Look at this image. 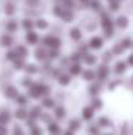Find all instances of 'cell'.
<instances>
[{
    "mask_svg": "<svg viewBox=\"0 0 133 135\" xmlns=\"http://www.w3.org/2000/svg\"><path fill=\"white\" fill-rule=\"evenodd\" d=\"M16 53H17V57H20V59H24V57L29 55V50H27L26 46H23V45H19L17 47H16Z\"/></svg>",
    "mask_w": 133,
    "mask_h": 135,
    "instance_id": "cell-24",
    "label": "cell"
},
{
    "mask_svg": "<svg viewBox=\"0 0 133 135\" xmlns=\"http://www.w3.org/2000/svg\"><path fill=\"white\" fill-rule=\"evenodd\" d=\"M47 131H49L50 135H62V129H60L59 124H56V122H50L49 125H47Z\"/></svg>",
    "mask_w": 133,
    "mask_h": 135,
    "instance_id": "cell-14",
    "label": "cell"
},
{
    "mask_svg": "<svg viewBox=\"0 0 133 135\" xmlns=\"http://www.w3.org/2000/svg\"><path fill=\"white\" fill-rule=\"evenodd\" d=\"M10 114H9L7 111H2L0 112V125H3V127H6V125L10 122Z\"/></svg>",
    "mask_w": 133,
    "mask_h": 135,
    "instance_id": "cell-27",
    "label": "cell"
},
{
    "mask_svg": "<svg viewBox=\"0 0 133 135\" xmlns=\"http://www.w3.org/2000/svg\"><path fill=\"white\" fill-rule=\"evenodd\" d=\"M89 95L92 96V98H94V96H99L100 91H102V85H100V82H92L90 85H89Z\"/></svg>",
    "mask_w": 133,
    "mask_h": 135,
    "instance_id": "cell-6",
    "label": "cell"
},
{
    "mask_svg": "<svg viewBox=\"0 0 133 135\" xmlns=\"http://www.w3.org/2000/svg\"><path fill=\"white\" fill-rule=\"evenodd\" d=\"M56 3H63V0H56Z\"/></svg>",
    "mask_w": 133,
    "mask_h": 135,
    "instance_id": "cell-62",
    "label": "cell"
},
{
    "mask_svg": "<svg viewBox=\"0 0 133 135\" xmlns=\"http://www.w3.org/2000/svg\"><path fill=\"white\" fill-rule=\"evenodd\" d=\"M94 112H96V111H94L90 105H87V107H84L83 109H82V118H83L84 121L89 122V121H92L94 118Z\"/></svg>",
    "mask_w": 133,
    "mask_h": 135,
    "instance_id": "cell-8",
    "label": "cell"
},
{
    "mask_svg": "<svg viewBox=\"0 0 133 135\" xmlns=\"http://www.w3.org/2000/svg\"><path fill=\"white\" fill-rule=\"evenodd\" d=\"M82 78H83V81L86 82H94L96 81V72H94L93 69H84L83 72H82Z\"/></svg>",
    "mask_w": 133,
    "mask_h": 135,
    "instance_id": "cell-11",
    "label": "cell"
},
{
    "mask_svg": "<svg viewBox=\"0 0 133 135\" xmlns=\"http://www.w3.org/2000/svg\"><path fill=\"white\" fill-rule=\"evenodd\" d=\"M22 85H23V86H26V88H30V86L33 85V81H31L30 78H24L23 81H22Z\"/></svg>",
    "mask_w": 133,
    "mask_h": 135,
    "instance_id": "cell-51",
    "label": "cell"
},
{
    "mask_svg": "<svg viewBox=\"0 0 133 135\" xmlns=\"http://www.w3.org/2000/svg\"><path fill=\"white\" fill-rule=\"evenodd\" d=\"M27 127H29V128L36 127V119H31V118H27Z\"/></svg>",
    "mask_w": 133,
    "mask_h": 135,
    "instance_id": "cell-56",
    "label": "cell"
},
{
    "mask_svg": "<svg viewBox=\"0 0 133 135\" xmlns=\"http://www.w3.org/2000/svg\"><path fill=\"white\" fill-rule=\"evenodd\" d=\"M102 135H113V134H102Z\"/></svg>",
    "mask_w": 133,
    "mask_h": 135,
    "instance_id": "cell-63",
    "label": "cell"
},
{
    "mask_svg": "<svg viewBox=\"0 0 133 135\" xmlns=\"http://www.w3.org/2000/svg\"><path fill=\"white\" fill-rule=\"evenodd\" d=\"M110 50H112L113 56H120V55L125 53V49H123V46L120 45V42H119V43H115V45H113V47H112Z\"/></svg>",
    "mask_w": 133,
    "mask_h": 135,
    "instance_id": "cell-30",
    "label": "cell"
},
{
    "mask_svg": "<svg viewBox=\"0 0 133 135\" xmlns=\"http://www.w3.org/2000/svg\"><path fill=\"white\" fill-rule=\"evenodd\" d=\"M113 59V53H112V50H106V52L103 53V57H102V60H103V63H106V65H109V62Z\"/></svg>",
    "mask_w": 133,
    "mask_h": 135,
    "instance_id": "cell-42",
    "label": "cell"
},
{
    "mask_svg": "<svg viewBox=\"0 0 133 135\" xmlns=\"http://www.w3.org/2000/svg\"><path fill=\"white\" fill-rule=\"evenodd\" d=\"M29 96L30 98H34V99H39L40 96V89H39V83H33V85L29 88Z\"/></svg>",
    "mask_w": 133,
    "mask_h": 135,
    "instance_id": "cell-15",
    "label": "cell"
},
{
    "mask_svg": "<svg viewBox=\"0 0 133 135\" xmlns=\"http://www.w3.org/2000/svg\"><path fill=\"white\" fill-rule=\"evenodd\" d=\"M42 43L44 47H50V49H59L60 45H62V40L57 36H53V35H49V36H44L42 39Z\"/></svg>",
    "mask_w": 133,
    "mask_h": 135,
    "instance_id": "cell-3",
    "label": "cell"
},
{
    "mask_svg": "<svg viewBox=\"0 0 133 135\" xmlns=\"http://www.w3.org/2000/svg\"><path fill=\"white\" fill-rule=\"evenodd\" d=\"M82 30L79 27H73V29H70V39L72 40H75V42H80L82 40Z\"/></svg>",
    "mask_w": 133,
    "mask_h": 135,
    "instance_id": "cell-21",
    "label": "cell"
},
{
    "mask_svg": "<svg viewBox=\"0 0 133 135\" xmlns=\"http://www.w3.org/2000/svg\"><path fill=\"white\" fill-rule=\"evenodd\" d=\"M127 63L125 62V60H118V62L115 63V66H113V72H115V75H123V73L127 70Z\"/></svg>",
    "mask_w": 133,
    "mask_h": 135,
    "instance_id": "cell-5",
    "label": "cell"
},
{
    "mask_svg": "<svg viewBox=\"0 0 133 135\" xmlns=\"http://www.w3.org/2000/svg\"><path fill=\"white\" fill-rule=\"evenodd\" d=\"M6 29H7V32H16L17 30V22L16 20H9L7 22V25H6Z\"/></svg>",
    "mask_w": 133,
    "mask_h": 135,
    "instance_id": "cell-41",
    "label": "cell"
},
{
    "mask_svg": "<svg viewBox=\"0 0 133 135\" xmlns=\"http://www.w3.org/2000/svg\"><path fill=\"white\" fill-rule=\"evenodd\" d=\"M37 66L33 65V63H27L26 66H24V72L27 73V75H34V73H37Z\"/></svg>",
    "mask_w": 133,
    "mask_h": 135,
    "instance_id": "cell-36",
    "label": "cell"
},
{
    "mask_svg": "<svg viewBox=\"0 0 133 135\" xmlns=\"http://www.w3.org/2000/svg\"><path fill=\"white\" fill-rule=\"evenodd\" d=\"M120 45L123 46V49L125 50H129V49H133V39L129 36L123 37L122 40H120Z\"/></svg>",
    "mask_w": 133,
    "mask_h": 135,
    "instance_id": "cell-26",
    "label": "cell"
},
{
    "mask_svg": "<svg viewBox=\"0 0 133 135\" xmlns=\"http://www.w3.org/2000/svg\"><path fill=\"white\" fill-rule=\"evenodd\" d=\"M30 135H42V129H40L39 127L30 128Z\"/></svg>",
    "mask_w": 133,
    "mask_h": 135,
    "instance_id": "cell-52",
    "label": "cell"
},
{
    "mask_svg": "<svg viewBox=\"0 0 133 135\" xmlns=\"http://www.w3.org/2000/svg\"><path fill=\"white\" fill-rule=\"evenodd\" d=\"M70 81H72V76L69 75V73H62V75L57 78V82L62 86H67L69 83H70Z\"/></svg>",
    "mask_w": 133,
    "mask_h": 135,
    "instance_id": "cell-25",
    "label": "cell"
},
{
    "mask_svg": "<svg viewBox=\"0 0 133 135\" xmlns=\"http://www.w3.org/2000/svg\"><path fill=\"white\" fill-rule=\"evenodd\" d=\"M4 95H6V98H9V99H16L19 96V92L14 86H7L6 91H4Z\"/></svg>",
    "mask_w": 133,
    "mask_h": 135,
    "instance_id": "cell-20",
    "label": "cell"
},
{
    "mask_svg": "<svg viewBox=\"0 0 133 135\" xmlns=\"http://www.w3.org/2000/svg\"><path fill=\"white\" fill-rule=\"evenodd\" d=\"M87 45L92 50H100L104 45V40H103L102 36H92Z\"/></svg>",
    "mask_w": 133,
    "mask_h": 135,
    "instance_id": "cell-4",
    "label": "cell"
},
{
    "mask_svg": "<svg viewBox=\"0 0 133 135\" xmlns=\"http://www.w3.org/2000/svg\"><path fill=\"white\" fill-rule=\"evenodd\" d=\"M69 59H70V63H80V60L83 59V56H82L79 52H73L69 56Z\"/></svg>",
    "mask_w": 133,
    "mask_h": 135,
    "instance_id": "cell-38",
    "label": "cell"
},
{
    "mask_svg": "<svg viewBox=\"0 0 133 135\" xmlns=\"http://www.w3.org/2000/svg\"><path fill=\"white\" fill-rule=\"evenodd\" d=\"M82 60H83V63L86 66H89V68L97 65V56H96V55H93V53H86Z\"/></svg>",
    "mask_w": 133,
    "mask_h": 135,
    "instance_id": "cell-9",
    "label": "cell"
},
{
    "mask_svg": "<svg viewBox=\"0 0 133 135\" xmlns=\"http://www.w3.org/2000/svg\"><path fill=\"white\" fill-rule=\"evenodd\" d=\"M79 2H80L82 3V4H90V2H92V0H79Z\"/></svg>",
    "mask_w": 133,
    "mask_h": 135,
    "instance_id": "cell-59",
    "label": "cell"
},
{
    "mask_svg": "<svg viewBox=\"0 0 133 135\" xmlns=\"http://www.w3.org/2000/svg\"><path fill=\"white\" fill-rule=\"evenodd\" d=\"M27 3H30V4H33V3H37V0H27Z\"/></svg>",
    "mask_w": 133,
    "mask_h": 135,
    "instance_id": "cell-60",
    "label": "cell"
},
{
    "mask_svg": "<svg viewBox=\"0 0 133 135\" xmlns=\"http://www.w3.org/2000/svg\"><path fill=\"white\" fill-rule=\"evenodd\" d=\"M96 124H97V127H99L100 129H104V128L112 127V119H110L109 117H104V115H102V117L97 118Z\"/></svg>",
    "mask_w": 133,
    "mask_h": 135,
    "instance_id": "cell-10",
    "label": "cell"
},
{
    "mask_svg": "<svg viewBox=\"0 0 133 135\" xmlns=\"http://www.w3.org/2000/svg\"><path fill=\"white\" fill-rule=\"evenodd\" d=\"M13 135H24V132L19 125H14L13 127Z\"/></svg>",
    "mask_w": 133,
    "mask_h": 135,
    "instance_id": "cell-50",
    "label": "cell"
},
{
    "mask_svg": "<svg viewBox=\"0 0 133 135\" xmlns=\"http://www.w3.org/2000/svg\"><path fill=\"white\" fill-rule=\"evenodd\" d=\"M60 19H62L65 23H70V22H73V19H75L73 10H70V9H65V12H63V15H62Z\"/></svg>",
    "mask_w": 133,
    "mask_h": 135,
    "instance_id": "cell-17",
    "label": "cell"
},
{
    "mask_svg": "<svg viewBox=\"0 0 133 135\" xmlns=\"http://www.w3.org/2000/svg\"><path fill=\"white\" fill-rule=\"evenodd\" d=\"M120 2H122V0H120Z\"/></svg>",
    "mask_w": 133,
    "mask_h": 135,
    "instance_id": "cell-64",
    "label": "cell"
},
{
    "mask_svg": "<svg viewBox=\"0 0 133 135\" xmlns=\"http://www.w3.org/2000/svg\"><path fill=\"white\" fill-rule=\"evenodd\" d=\"M16 101H17V104L20 105L22 108H24L27 105V102H29V98H27V96H24V95H19L17 98H16Z\"/></svg>",
    "mask_w": 133,
    "mask_h": 135,
    "instance_id": "cell-40",
    "label": "cell"
},
{
    "mask_svg": "<svg viewBox=\"0 0 133 135\" xmlns=\"http://www.w3.org/2000/svg\"><path fill=\"white\" fill-rule=\"evenodd\" d=\"M13 37L10 36V35H3L2 36V39H0V43H2V46H6V47H9V46H12L13 45Z\"/></svg>",
    "mask_w": 133,
    "mask_h": 135,
    "instance_id": "cell-29",
    "label": "cell"
},
{
    "mask_svg": "<svg viewBox=\"0 0 133 135\" xmlns=\"http://www.w3.org/2000/svg\"><path fill=\"white\" fill-rule=\"evenodd\" d=\"M6 59H7V60H12V62H14L16 59H19L16 50H9V52L6 53Z\"/></svg>",
    "mask_w": 133,
    "mask_h": 135,
    "instance_id": "cell-47",
    "label": "cell"
},
{
    "mask_svg": "<svg viewBox=\"0 0 133 135\" xmlns=\"http://www.w3.org/2000/svg\"><path fill=\"white\" fill-rule=\"evenodd\" d=\"M107 2V7L110 12H119L120 10V0H106Z\"/></svg>",
    "mask_w": 133,
    "mask_h": 135,
    "instance_id": "cell-22",
    "label": "cell"
},
{
    "mask_svg": "<svg viewBox=\"0 0 133 135\" xmlns=\"http://www.w3.org/2000/svg\"><path fill=\"white\" fill-rule=\"evenodd\" d=\"M14 117L17 118V119H27L29 118V114H27V111L24 108H19L17 111H16V114H14Z\"/></svg>",
    "mask_w": 133,
    "mask_h": 135,
    "instance_id": "cell-33",
    "label": "cell"
},
{
    "mask_svg": "<svg viewBox=\"0 0 133 135\" xmlns=\"http://www.w3.org/2000/svg\"><path fill=\"white\" fill-rule=\"evenodd\" d=\"M62 6L65 9H70V10H73L75 6H76V2H75V0H63Z\"/></svg>",
    "mask_w": 133,
    "mask_h": 135,
    "instance_id": "cell-44",
    "label": "cell"
},
{
    "mask_svg": "<svg viewBox=\"0 0 133 135\" xmlns=\"http://www.w3.org/2000/svg\"><path fill=\"white\" fill-rule=\"evenodd\" d=\"M40 118H42V121H43V122H46L47 125H49L50 122H52V118H50V115H47V114H42V117H40Z\"/></svg>",
    "mask_w": 133,
    "mask_h": 135,
    "instance_id": "cell-53",
    "label": "cell"
},
{
    "mask_svg": "<svg viewBox=\"0 0 133 135\" xmlns=\"http://www.w3.org/2000/svg\"><path fill=\"white\" fill-rule=\"evenodd\" d=\"M100 26H102V29H103L104 37H107V39L113 37L116 26H115V20L110 17L109 10H103L102 13H100Z\"/></svg>",
    "mask_w": 133,
    "mask_h": 135,
    "instance_id": "cell-1",
    "label": "cell"
},
{
    "mask_svg": "<svg viewBox=\"0 0 133 135\" xmlns=\"http://www.w3.org/2000/svg\"><path fill=\"white\" fill-rule=\"evenodd\" d=\"M24 66H26V63H24V59H16L14 60V69H24Z\"/></svg>",
    "mask_w": 133,
    "mask_h": 135,
    "instance_id": "cell-48",
    "label": "cell"
},
{
    "mask_svg": "<svg viewBox=\"0 0 133 135\" xmlns=\"http://www.w3.org/2000/svg\"><path fill=\"white\" fill-rule=\"evenodd\" d=\"M87 132H89V135H102L100 134V128L97 127V124H89Z\"/></svg>",
    "mask_w": 133,
    "mask_h": 135,
    "instance_id": "cell-34",
    "label": "cell"
},
{
    "mask_svg": "<svg viewBox=\"0 0 133 135\" xmlns=\"http://www.w3.org/2000/svg\"><path fill=\"white\" fill-rule=\"evenodd\" d=\"M126 63H127L129 68H133V52L127 56V59H126Z\"/></svg>",
    "mask_w": 133,
    "mask_h": 135,
    "instance_id": "cell-55",
    "label": "cell"
},
{
    "mask_svg": "<svg viewBox=\"0 0 133 135\" xmlns=\"http://www.w3.org/2000/svg\"><path fill=\"white\" fill-rule=\"evenodd\" d=\"M96 72V79L99 82H104V81H109V76H110V68L106 63H102V65L97 66V69L94 70Z\"/></svg>",
    "mask_w": 133,
    "mask_h": 135,
    "instance_id": "cell-2",
    "label": "cell"
},
{
    "mask_svg": "<svg viewBox=\"0 0 133 135\" xmlns=\"http://www.w3.org/2000/svg\"><path fill=\"white\" fill-rule=\"evenodd\" d=\"M80 128H82V122H80V119H77V118H73V119L69 121L67 129H70V131H73V132H76V131H79Z\"/></svg>",
    "mask_w": 133,
    "mask_h": 135,
    "instance_id": "cell-18",
    "label": "cell"
},
{
    "mask_svg": "<svg viewBox=\"0 0 133 135\" xmlns=\"http://www.w3.org/2000/svg\"><path fill=\"white\" fill-rule=\"evenodd\" d=\"M63 12H65V7L60 6V4H56L55 7H53V15H55L56 17H62Z\"/></svg>",
    "mask_w": 133,
    "mask_h": 135,
    "instance_id": "cell-43",
    "label": "cell"
},
{
    "mask_svg": "<svg viewBox=\"0 0 133 135\" xmlns=\"http://www.w3.org/2000/svg\"><path fill=\"white\" fill-rule=\"evenodd\" d=\"M42 108L40 107H33L31 108V111H30V114H29V118H31V119H37V118H40L42 117Z\"/></svg>",
    "mask_w": 133,
    "mask_h": 135,
    "instance_id": "cell-28",
    "label": "cell"
},
{
    "mask_svg": "<svg viewBox=\"0 0 133 135\" xmlns=\"http://www.w3.org/2000/svg\"><path fill=\"white\" fill-rule=\"evenodd\" d=\"M42 105L44 108H47V109H50V108H55L56 105H55V99H52L50 96H46V98H43V101H42Z\"/></svg>",
    "mask_w": 133,
    "mask_h": 135,
    "instance_id": "cell-35",
    "label": "cell"
},
{
    "mask_svg": "<svg viewBox=\"0 0 133 135\" xmlns=\"http://www.w3.org/2000/svg\"><path fill=\"white\" fill-rule=\"evenodd\" d=\"M90 49V47H89V45H86V43H80L79 45V49H77V52L82 55V56H84V55L86 53H89L87 50Z\"/></svg>",
    "mask_w": 133,
    "mask_h": 135,
    "instance_id": "cell-45",
    "label": "cell"
},
{
    "mask_svg": "<svg viewBox=\"0 0 133 135\" xmlns=\"http://www.w3.org/2000/svg\"><path fill=\"white\" fill-rule=\"evenodd\" d=\"M115 26L118 29H120V30H125V29L129 26V19L123 15L118 16V17L115 19Z\"/></svg>",
    "mask_w": 133,
    "mask_h": 135,
    "instance_id": "cell-7",
    "label": "cell"
},
{
    "mask_svg": "<svg viewBox=\"0 0 133 135\" xmlns=\"http://www.w3.org/2000/svg\"><path fill=\"white\" fill-rule=\"evenodd\" d=\"M89 6H90L92 10H93V12H97L99 15L104 10V9H103V4H102V2H100V0H92Z\"/></svg>",
    "mask_w": 133,
    "mask_h": 135,
    "instance_id": "cell-19",
    "label": "cell"
},
{
    "mask_svg": "<svg viewBox=\"0 0 133 135\" xmlns=\"http://www.w3.org/2000/svg\"><path fill=\"white\" fill-rule=\"evenodd\" d=\"M83 69H82V65L80 63H70L69 65V75L70 76H79L82 75Z\"/></svg>",
    "mask_w": 133,
    "mask_h": 135,
    "instance_id": "cell-12",
    "label": "cell"
},
{
    "mask_svg": "<svg viewBox=\"0 0 133 135\" xmlns=\"http://www.w3.org/2000/svg\"><path fill=\"white\" fill-rule=\"evenodd\" d=\"M90 107L93 108L94 111H100V109L103 108V101H102V98H99V96H94V98H92Z\"/></svg>",
    "mask_w": 133,
    "mask_h": 135,
    "instance_id": "cell-23",
    "label": "cell"
},
{
    "mask_svg": "<svg viewBox=\"0 0 133 135\" xmlns=\"http://www.w3.org/2000/svg\"><path fill=\"white\" fill-rule=\"evenodd\" d=\"M34 56H36L37 60H42V62H44V60L49 59V57H47V52H46V49H44V46L43 47H37V49L34 50Z\"/></svg>",
    "mask_w": 133,
    "mask_h": 135,
    "instance_id": "cell-13",
    "label": "cell"
},
{
    "mask_svg": "<svg viewBox=\"0 0 133 135\" xmlns=\"http://www.w3.org/2000/svg\"><path fill=\"white\" fill-rule=\"evenodd\" d=\"M26 40H27V43L29 45H37V42H39V35L36 33V32H33V30H30V32H27V35H26Z\"/></svg>",
    "mask_w": 133,
    "mask_h": 135,
    "instance_id": "cell-16",
    "label": "cell"
},
{
    "mask_svg": "<svg viewBox=\"0 0 133 135\" xmlns=\"http://www.w3.org/2000/svg\"><path fill=\"white\" fill-rule=\"evenodd\" d=\"M0 135H7V129L3 125H0Z\"/></svg>",
    "mask_w": 133,
    "mask_h": 135,
    "instance_id": "cell-57",
    "label": "cell"
},
{
    "mask_svg": "<svg viewBox=\"0 0 133 135\" xmlns=\"http://www.w3.org/2000/svg\"><path fill=\"white\" fill-rule=\"evenodd\" d=\"M76 132H73V131H70V129H67V131H65L62 135H75Z\"/></svg>",
    "mask_w": 133,
    "mask_h": 135,
    "instance_id": "cell-58",
    "label": "cell"
},
{
    "mask_svg": "<svg viewBox=\"0 0 133 135\" xmlns=\"http://www.w3.org/2000/svg\"><path fill=\"white\" fill-rule=\"evenodd\" d=\"M59 56H60V53H59V49H50V52L47 53V57H49L50 60H53V59H57Z\"/></svg>",
    "mask_w": 133,
    "mask_h": 135,
    "instance_id": "cell-46",
    "label": "cell"
},
{
    "mask_svg": "<svg viewBox=\"0 0 133 135\" xmlns=\"http://www.w3.org/2000/svg\"><path fill=\"white\" fill-rule=\"evenodd\" d=\"M120 83H122V81H113V82H110L109 83V89H110V91H113V89H115L116 86H119Z\"/></svg>",
    "mask_w": 133,
    "mask_h": 135,
    "instance_id": "cell-54",
    "label": "cell"
},
{
    "mask_svg": "<svg viewBox=\"0 0 133 135\" xmlns=\"http://www.w3.org/2000/svg\"><path fill=\"white\" fill-rule=\"evenodd\" d=\"M34 26H36L37 29H40V30H44L49 25H47V22L44 20V19H37V20L34 22Z\"/></svg>",
    "mask_w": 133,
    "mask_h": 135,
    "instance_id": "cell-39",
    "label": "cell"
},
{
    "mask_svg": "<svg viewBox=\"0 0 133 135\" xmlns=\"http://www.w3.org/2000/svg\"><path fill=\"white\" fill-rule=\"evenodd\" d=\"M14 4L13 3H7L6 4V7H4V10H6V15H13L14 13Z\"/></svg>",
    "mask_w": 133,
    "mask_h": 135,
    "instance_id": "cell-49",
    "label": "cell"
},
{
    "mask_svg": "<svg viewBox=\"0 0 133 135\" xmlns=\"http://www.w3.org/2000/svg\"><path fill=\"white\" fill-rule=\"evenodd\" d=\"M39 89H40V95H42L43 98L49 96V94H50V86H49V85H44V83H39Z\"/></svg>",
    "mask_w": 133,
    "mask_h": 135,
    "instance_id": "cell-37",
    "label": "cell"
},
{
    "mask_svg": "<svg viewBox=\"0 0 133 135\" xmlns=\"http://www.w3.org/2000/svg\"><path fill=\"white\" fill-rule=\"evenodd\" d=\"M130 82H132V88H133V76L130 78Z\"/></svg>",
    "mask_w": 133,
    "mask_h": 135,
    "instance_id": "cell-61",
    "label": "cell"
},
{
    "mask_svg": "<svg viewBox=\"0 0 133 135\" xmlns=\"http://www.w3.org/2000/svg\"><path fill=\"white\" fill-rule=\"evenodd\" d=\"M55 117L56 119H63V118L66 117V109L63 107H55Z\"/></svg>",
    "mask_w": 133,
    "mask_h": 135,
    "instance_id": "cell-32",
    "label": "cell"
},
{
    "mask_svg": "<svg viewBox=\"0 0 133 135\" xmlns=\"http://www.w3.org/2000/svg\"><path fill=\"white\" fill-rule=\"evenodd\" d=\"M22 27L27 32L33 30L34 29V20H31V19H24V20L22 22Z\"/></svg>",
    "mask_w": 133,
    "mask_h": 135,
    "instance_id": "cell-31",
    "label": "cell"
}]
</instances>
